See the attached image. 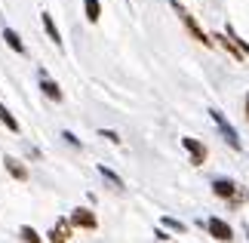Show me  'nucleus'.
Segmentation results:
<instances>
[{
  "label": "nucleus",
  "instance_id": "3",
  "mask_svg": "<svg viewBox=\"0 0 249 243\" xmlns=\"http://www.w3.org/2000/svg\"><path fill=\"white\" fill-rule=\"evenodd\" d=\"M209 117H213V123H215V130L222 132V139H225L228 145H231L234 151H240V148H243L240 135H237V130H234V126H231V120H228V117H225L222 111H218V108H209Z\"/></svg>",
  "mask_w": 249,
  "mask_h": 243
},
{
  "label": "nucleus",
  "instance_id": "17",
  "mask_svg": "<svg viewBox=\"0 0 249 243\" xmlns=\"http://www.w3.org/2000/svg\"><path fill=\"white\" fill-rule=\"evenodd\" d=\"M18 234H22V240H25V243H40V240H43V237L37 234L31 225H22V228H18Z\"/></svg>",
  "mask_w": 249,
  "mask_h": 243
},
{
  "label": "nucleus",
  "instance_id": "19",
  "mask_svg": "<svg viewBox=\"0 0 249 243\" xmlns=\"http://www.w3.org/2000/svg\"><path fill=\"white\" fill-rule=\"evenodd\" d=\"M99 135H102V139H108V142H114V145H120V135L114 132V130H99Z\"/></svg>",
  "mask_w": 249,
  "mask_h": 243
},
{
  "label": "nucleus",
  "instance_id": "16",
  "mask_svg": "<svg viewBox=\"0 0 249 243\" xmlns=\"http://www.w3.org/2000/svg\"><path fill=\"white\" fill-rule=\"evenodd\" d=\"M160 225L169 228V231H176V234H185V231H188L185 222H178V219H172V216H163V219H160Z\"/></svg>",
  "mask_w": 249,
  "mask_h": 243
},
{
  "label": "nucleus",
  "instance_id": "5",
  "mask_svg": "<svg viewBox=\"0 0 249 243\" xmlns=\"http://www.w3.org/2000/svg\"><path fill=\"white\" fill-rule=\"evenodd\" d=\"M206 231H209L215 240H222V243H231V240H234V228L228 225L225 219H215V216L206 219Z\"/></svg>",
  "mask_w": 249,
  "mask_h": 243
},
{
  "label": "nucleus",
  "instance_id": "4",
  "mask_svg": "<svg viewBox=\"0 0 249 243\" xmlns=\"http://www.w3.org/2000/svg\"><path fill=\"white\" fill-rule=\"evenodd\" d=\"M68 225H71V228H83V231H95V228H99V219H95V212H92V209L77 206V209H71Z\"/></svg>",
  "mask_w": 249,
  "mask_h": 243
},
{
  "label": "nucleus",
  "instance_id": "9",
  "mask_svg": "<svg viewBox=\"0 0 249 243\" xmlns=\"http://www.w3.org/2000/svg\"><path fill=\"white\" fill-rule=\"evenodd\" d=\"M3 163H6V172L13 176L16 182H25L28 179V169H25V163L22 160H16V157H3Z\"/></svg>",
  "mask_w": 249,
  "mask_h": 243
},
{
  "label": "nucleus",
  "instance_id": "8",
  "mask_svg": "<svg viewBox=\"0 0 249 243\" xmlns=\"http://www.w3.org/2000/svg\"><path fill=\"white\" fill-rule=\"evenodd\" d=\"M50 243H68V237H71V225H68V219H59L55 222V228L50 231Z\"/></svg>",
  "mask_w": 249,
  "mask_h": 243
},
{
  "label": "nucleus",
  "instance_id": "15",
  "mask_svg": "<svg viewBox=\"0 0 249 243\" xmlns=\"http://www.w3.org/2000/svg\"><path fill=\"white\" fill-rule=\"evenodd\" d=\"M83 13H86V19L95 25V22L102 19V3H99V0H83Z\"/></svg>",
  "mask_w": 249,
  "mask_h": 243
},
{
  "label": "nucleus",
  "instance_id": "6",
  "mask_svg": "<svg viewBox=\"0 0 249 243\" xmlns=\"http://www.w3.org/2000/svg\"><path fill=\"white\" fill-rule=\"evenodd\" d=\"M181 148H185L188 154H191V163H194V167H203L206 163V145L203 142H197V139H191V135H185V139H181Z\"/></svg>",
  "mask_w": 249,
  "mask_h": 243
},
{
  "label": "nucleus",
  "instance_id": "10",
  "mask_svg": "<svg viewBox=\"0 0 249 243\" xmlns=\"http://www.w3.org/2000/svg\"><path fill=\"white\" fill-rule=\"evenodd\" d=\"M40 22H43V31H46V37L55 43V46H62V34H59V28H55V22H53V16L50 13H40Z\"/></svg>",
  "mask_w": 249,
  "mask_h": 243
},
{
  "label": "nucleus",
  "instance_id": "11",
  "mask_svg": "<svg viewBox=\"0 0 249 243\" xmlns=\"http://www.w3.org/2000/svg\"><path fill=\"white\" fill-rule=\"evenodd\" d=\"M215 40L222 43V46H225V50H228V53L234 56L237 62H243V59H246V56L240 53V46H237V43H234V40H231V37H228V34H215V37H213V43H215Z\"/></svg>",
  "mask_w": 249,
  "mask_h": 243
},
{
  "label": "nucleus",
  "instance_id": "7",
  "mask_svg": "<svg viewBox=\"0 0 249 243\" xmlns=\"http://www.w3.org/2000/svg\"><path fill=\"white\" fill-rule=\"evenodd\" d=\"M37 77H40V90H43L46 99H50V102H62V90H59V83H55L53 77L43 71V68L37 71Z\"/></svg>",
  "mask_w": 249,
  "mask_h": 243
},
{
  "label": "nucleus",
  "instance_id": "18",
  "mask_svg": "<svg viewBox=\"0 0 249 243\" xmlns=\"http://www.w3.org/2000/svg\"><path fill=\"white\" fill-rule=\"evenodd\" d=\"M62 139L68 142L71 148H80V139H77V135H74V132H68V130H62Z\"/></svg>",
  "mask_w": 249,
  "mask_h": 243
},
{
  "label": "nucleus",
  "instance_id": "2",
  "mask_svg": "<svg viewBox=\"0 0 249 243\" xmlns=\"http://www.w3.org/2000/svg\"><path fill=\"white\" fill-rule=\"evenodd\" d=\"M172 9H176V16L181 19V25H185L188 31H191V37H194V40H200V43H203V46H215V43H213V37H209V34L203 31V28L197 25V19L191 16V13H188L185 6H178V0H172Z\"/></svg>",
  "mask_w": 249,
  "mask_h": 243
},
{
  "label": "nucleus",
  "instance_id": "1",
  "mask_svg": "<svg viewBox=\"0 0 249 243\" xmlns=\"http://www.w3.org/2000/svg\"><path fill=\"white\" fill-rule=\"evenodd\" d=\"M213 194H215V197H222V200H228L231 206H240V203L249 197L246 191L237 188V182L225 179V176H222V179H213Z\"/></svg>",
  "mask_w": 249,
  "mask_h": 243
},
{
  "label": "nucleus",
  "instance_id": "12",
  "mask_svg": "<svg viewBox=\"0 0 249 243\" xmlns=\"http://www.w3.org/2000/svg\"><path fill=\"white\" fill-rule=\"evenodd\" d=\"M3 40L9 43V50H13V53H18V56H25V53H28V50H25V43H22V37H18L13 28H3Z\"/></svg>",
  "mask_w": 249,
  "mask_h": 243
},
{
  "label": "nucleus",
  "instance_id": "20",
  "mask_svg": "<svg viewBox=\"0 0 249 243\" xmlns=\"http://www.w3.org/2000/svg\"><path fill=\"white\" fill-rule=\"evenodd\" d=\"M243 108H246V120H249V93H246V102H243Z\"/></svg>",
  "mask_w": 249,
  "mask_h": 243
},
{
  "label": "nucleus",
  "instance_id": "13",
  "mask_svg": "<svg viewBox=\"0 0 249 243\" xmlns=\"http://www.w3.org/2000/svg\"><path fill=\"white\" fill-rule=\"evenodd\" d=\"M99 176H102L105 182H108L111 188L123 191V179H120V176H117V172H114V169H108V167H105V163H99Z\"/></svg>",
  "mask_w": 249,
  "mask_h": 243
},
{
  "label": "nucleus",
  "instance_id": "14",
  "mask_svg": "<svg viewBox=\"0 0 249 243\" xmlns=\"http://www.w3.org/2000/svg\"><path fill=\"white\" fill-rule=\"evenodd\" d=\"M0 123H3L9 132H22V126H18V120L13 117V114H9V108H6L3 102H0Z\"/></svg>",
  "mask_w": 249,
  "mask_h": 243
}]
</instances>
